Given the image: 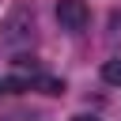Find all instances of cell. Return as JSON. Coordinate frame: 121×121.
Returning a JSON list of instances; mask_svg holds the SVG:
<instances>
[{
	"instance_id": "obj_5",
	"label": "cell",
	"mask_w": 121,
	"mask_h": 121,
	"mask_svg": "<svg viewBox=\"0 0 121 121\" xmlns=\"http://www.w3.org/2000/svg\"><path fill=\"white\" fill-rule=\"evenodd\" d=\"M121 38V15L113 11V19H110V42H117Z\"/></svg>"
},
{
	"instance_id": "obj_1",
	"label": "cell",
	"mask_w": 121,
	"mask_h": 121,
	"mask_svg": "<svg viewBox=\"0 0 121 121\" xmlns=\"http://www.w3.org/2000/svg\"><path fill=\"white\" fill-rule=\"evenodd\" d=\"M30 38H34V4L19 0V4H11V11L0 23V42L4 45H26Z\"/></svg>"
},
{
	"instance_id": "obj_3",
	"label": "cell",
	"mask_w": 121,
	"mask_h": 121,
	"mask_svg": "<svg viewBox=\"0 0 121 121\" xmlns=\"http://www.w3.org/2000/svg\"><path fill=\"white\" fill-rule=\"evenodd\" d=\"M102 79L110 87H121V60H106L102 64Z\"/></svg>"
},
{
	"instance_id": "obj_4",
	"label": "cell",
	"mask_w": 121,
	"mask_h": 121,
	"mask_svg": "<svg viewBox=\"0 0 121 121\" xmlns=\"http://www.w3.org/2000/svg\"><path fill=\"white\" fill-rule=\"evenodd\" d=\"M38 87H42L45 95H64V79H45V76H42Z\"/></svg>"
},
{
	"instance_id": "obj_6",
	"label": "cell",
	"mask_w": 121,
	"mask_h": 121,
	"mask_svg": "<svg viewBox=\"0 0 121 121\" xmlns=\"http://www.w3.org/2000/svg\"><path fill=\"white\" fill-rule=\"evenodd\" d=\"M72 121H98L95 113H79V117H72Z\"/></svg>"
},
{
	"instance_id": "obj_7",
	"label": "cell",
	"mask_w": 121,
	"mask_h": 121,
	"mask_svg": "<svg viewBox=\"0 0 121 121\" xmlns=\"http://www.w3.org/2000/svg\"><path fill=\"white\" fill-rule=\"evenodd\" d=\"M0 95H4V83H0Z\"/></svg>"
},
{
	"instance_id": "obj_2",
	"label": "cell",
	"mask_w": 121,
	"mask_h": 121,
	"mask_svg": "<svg viewBox=\"0 0 121 121\" xmlns=\"http://www.w3.org/2000/svg\"><path fill=\"white\" fill-rule=\"evenodd\" d=\"M57 23L72 34H79L87 23H91V8L87 0H57Z\"/></svg>"
}]
</instances>
